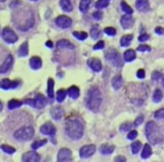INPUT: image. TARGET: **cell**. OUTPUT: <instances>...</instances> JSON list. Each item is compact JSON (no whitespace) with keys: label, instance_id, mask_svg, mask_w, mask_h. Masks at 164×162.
<instances>
[{"label":"cell","instance_id":"1","mask_svg":"<svg viewBox=\"0 0 164 162\" xmlns=\"http://www.w3.org/2000/svg\"><path fill=\"white\" fill-rule=\"evenodd\" d=\"M65 132L72 140H79L84 135V124L77 117L69 119L65 123Z\"/></svg>","mask_w":164,"mask_h":162},{"label":"cell","instance_id":"2","mask_svg":"<svg viewBox=\"0 0 164 162\" xmlns=\"http://www.w3.org/2000/svg\"><path fill=\"white\" fill-rule=\"evenodd\" d=\"M102 102H103V95L100 88L92 87L88 91L87 98H86V105L88 107V110H90L92 112H98L102 105Z\"/></svg>","mask_w":164,"mask_h":162},{"label":"cell","instance_id":"3","mask_svg":"<svg viewBox=\"0 0 164 162\" xmlns=\"http://www.w3.org/2000/svg\"><path fill=\"white\" fill-rule=\"evenodd\" d=\"M145 134H146V137L149 139V141L152 143V144H155L157 145L161 142L163 141V135H162V132L160 130V127L155 124L154 122L150 121L146 127H145Z\"/></svg>","mask_w":164,"mask_h":162},{"label":"cell","instance_id":"4","mask_svg":"<svg viewBox=\"0 0 164 162\" xmlns=\"http://www.w3.org/2000/svg\"><path fill=\"white\" fill-rule=\"evenodd\" d=\"M35 134V130L33 127H24L17 130V131L14 133V137L16 140H19V141H27V140H30L33 139Z\"/></svg>","mask_w":164,"mask_h":162},{"label":"cell","instance_id":"5","mask_svg":"<svg viewBox=\"0 0 164 162\" xmlns=\"http://www.w3.org/2000/svg\"><path fill=\"white\" fill-rule=\"evenodd\" d=\"M105 58L108 63L113 64V66H115V67H118V68L122 67V57L116 49H109L105 54Z\"/></svg>","mask_w":164,"mask_h":162},{"label":"cell","instance_id":"6","mask_svg":"<svg viewBox=\"0 0 164 162\" xmlns=\"http://www.w3.org/2000/svg\"><path fill=\"white\" fill-rule=\"evenodd\" d=\"M25 103L31 105L33 107H36V108L40 110V108H43L46 105V98L44 95L38 94V95H36L35 98H27V100H25Z\"/></svg>","mask_w":164,"mask_h":162},{"label":"cell","instance_id":"7","mask_svg":"<svg viewBox=\"0 0 164 162\" xmlns=\"http://www.w3.org/2000/svg\"><path fill=\"white\" fill-rule=\"evenodd\" d=\"M1 35H2L4 41L6 43H8V44H14V43L18 41V36L16 35L15 31L12 30L11 28H9V27H5L2 33H1Z\"/></svg>","mask_w":164,"mask_h":162},{"label":"cell","instance_id":"8","mask_svg":"<svg viewBox=\"0 0 164 162\" xmlns=\"http://www.w3.org/2000/svg\"><path fill=\"white\" fill-rule=\"evenodd\" d=\"M40 132L43 133V134H46V135H49V137H53V143L56 144V141H55V134H56V127L53 123H50V122H46L44 125H41L40 127Z\"/></svg>","mask_w":164,"mask_h":162},{"label":"cell","instance_id":"9","mask_svg":"<svg viewBox=\"0 0 164 162\" xmlns=\"http://www.w3.org/2000/svg\"><path fill=\"white\" fill-rule=\"evenodd\" d=\"M57 161L58 162H68L73 161V153L69 149L67 148H63L60 149L57 155Z\"/></svg>","mask_w":164,"mask_h":162},{"label":"cell","instance_id":"10","mask_svg":"<svg viewBox=\"0 0 164 162\" xmlns=\"http://www.w3.org/2000/svg\"><path fill=\"white\" fill-rule=\"evenodd\" d=\"M56 25L58 26L59 28H63V29H67V28H69L70 26H72V19H70L69 17H67V16H59V17H57L56 18Z\"/></svg>","mask_w":164,"mask_h":162},{"label":"cell","instance_id":"11","mask_svg":"<svg viewBox=\"0 0 164 162\" xmlns=\"http://www.w3.org/2000/svg\"><path fill=\"white\" fill-rule=\"evenodd\" d=\"M96 151V147L94 144H88V145H85L79 150V155L82 159H86V158L92 157Z\"/></svg>","mask_w":164,"mask_h":162},{"label":"cell","instance_id":"12","mask_svg":"<svg viewBox=\"0 0 164 162\" xmlns=\"http://www.w3.org/2000/svg\"><path fill=\"white\" fill-rule=\"evenodd\" d=\"M19 86V81H10L8 78H4L0 81V88L2 90H14Z\"/></svg>","mask_w":164,"mask_h":162},{"label":"cell","instance_id":"13","mask_svg":"<svg viewBox=\"0 0 164 162\" xmlns=\"http://www.w3.org/2000/svg\"><path fill=\"white\" fill-rule=\"evenodd\" d=\"M12 64H14V57L12 55H8L6 57L5 61L0 65V74H5L7 72H9L10 68L12 67Z\"/></svg>","mask_w":164,"mask_h":162},{"label":"cell","instance_id":"14","mask_svg":"<svg viewBox=\"0 0 164 162\" xmlns=\"http://www.w3.org/2000/svg\"><path fill=\"white\" fill-rule=\"evenodd\" d=\"M22 162H38L40 161V155L35 151H29L22 154V158H21Z\"/></svg>","mask_w":164,"mask_h":162},{"label":"cell","instance_id":"15","mask_svg":"<svg viewBox=\"0 0 164 162\" xmlns=\"http://www.w3.org/2000/svg\"><path fill=\"white\" fill-rule=\"evenodd\" d=\"M87 65L94 72H100L102 71V61L98 58H90L87 61Z\"/></svg>","mask_w":164,"mask_h":162},{"label":"cell","instance_id":"16","mask_svg":"<svg viewBox=\"0 0 164 162\" xmlns=\"http://www.w3.org/2000/svg\"><path fill=\"white\" fill-rule=\"evenodd\" d=\"M50 115H51V117L54 120L58 121V120H60L61 117L64 116V110L60 106H55L50 110Z\"/></svg>","mask_w":164,"mask_h":162},{"label":"cell","instance_id":"17","mask_svg":"<svg viewBox=\"0 0 164 162\" xmlns=\"http://www.w3.org/2000/svg\"><path fill=\"white\" fill-rule=\"evenodd\" d=\"M121 24H122V27H123L124 29H129V28L133 27L134 20H133V18L129 15H126V16H123V17H122Z\"/></svg>","mask_w":164,"mask_h":162},{"label":"cell","instance_id":"18","mask_svg":"<svg viewBox=\"0 0 164 162\" xmlns=\"http://www.w3.org/2000/svg\"><path fill=\"white\" fill-rule=\"evenodd\" d=\"M135 5H136L137 10L141 11V12H146L150 9L149 0H136Z\"/></svg>","mask_w":164,"mask_h":162},{"label":"cell","instance_id":"19","mask_svg":"<svg viewBox=\"0 0 164 162\" xmlns=\"http://www.w3.org/2000/svg\"><path fill=\"white\" fill-rule=\"evenodd\" d=\"M29 65L30 67L33 68V69H39L40 67L43 66V61H41V58L40 57H37V56H34V57H31L29 61Z\"/></svg>","mask_w":164,"mask_h":162},{"label":"cell","instance_id":"20","mask_svg":"<svg viewBox=\"0 0 164 162\" xmlns=\"http://www.w3.org/2000/svg\"><path fill=\"white\" fill-rule=\"evenodd\" d=\"M57 47L60 49H75V46L70 43L69 41H66V39H61L57 43Z\"/></svg>","mask_w":164,"mask_h":162},{"label":"cell","instance_id":"21","mask_svg":"<svg viewBox=\"0 0 164 162\" xmlns=\"http://www.w3.org/2000/svg\"><path fill=\"white\" fill-rule=\"evenodd\" d=\"M123 85V78H122V76L121 75H116L113 77V80H112V86L114 90H119L121 87Z\"/></svg>","mask_w":164,"mask_h":162},{"label":"cell","instance_id":"22","mask_svg":"<svg viewBox=\"0 0 164 162\" xmlns=\"http://www.w3.org/2000/svg\"><path fill=\"white\" fill-rule=\"evenodd\" d=\"M151 155H152V148H151L149 143H146L143 147V150H142V153H141V158L145 160V159L150 158Z\"/></svg>","mask_w":164,"mask_h":162},{"label":"cell","instance_id":"23","mask_svg":"<svg viewBox=\"0 0 164 162\" xmlns=\"http://www.w3.org/2000/svg\"><path fill=\"white\" fill-rule=\"evenodd\" d=\"M29 47H28V41H25V43H22V45L19 47V49H18V56L19 57H26V56L28 55V53H29Z\"/></svg>","mask_w":164,"mask_h":162},{"label":"cell","instance_id":"24","mask_svg":"<svg viewBox=\"0 0 164 162\" xmlns=\"http://www.w3.org/2000/svg\"><path fill=\"white\" fill-rule=\"evenodd\" d=\"M100 153L102 154H104V155H108V154H112L113 152H114L115 148L114 145H109V144H103L102 147H100Z\"/></svg>","mask_w":164,"mask_h":162},{"label":"cell","instance_id":"25","mask_svg":"<svg viewBox=\"0 0 164 162\" xmlns=\"http://www.w3.org/2000/svg\"><path fill=\"white\" fill-rule=\"evenodd\" d=\"M136 58V53L133 49H127L124 53V61L129 63V61H133Z\"/></svg>","mask_w":164,"mask_h":162},{"label":"cell","instance_id":"26","mask_svg":"<svg viewBox=\"0 0 164 162\" xmlns=\"http://www.w3.org/2000/svg\"><path fill=\"white\" fill-rule=\"evenodd\" d=\"M67 94H68V96L72 97L73 100H76V98H78V96H79V88L77 86L69 87V90L67 91Z\"/></svg>","mask_w":164,"mask_h":162},{"label":"cell","instance_id":"27","mask_svg":"<svg viewBox=\"0 0 164 162\" xmlns=\"http://www.w3.org/2000/svg\"><path fill=\"white\" fill-rule=\"evenodd\" d=\"M60 7L64 11L70 12L73 10V5H72V1L70 0H60Z\"/></svg>","mask_w":164,"mask_h":162},{"label":"cell","instance_id":"28","mask_svg":"<svg viewBox=\"0 0 164 162\" xmlns=\"http://www.w3.org/2000/svg\"><path fill=\"white\" fill-rule=\"evenodd\" d=\"M92 1L93 0H80L79 2V10L82 11V12H87L88 11V9H90V4H92Z\"/></svg>","mask_w":164,"mask_h":162},{"label":"cell","instance_id":"29","mask_svg":"<svg viewBox=\"0 0 164 162\" xmlns=\"http://www.w3.org/2000/svg\"><path fill=\"white\" fill-rule=\"evenodd\" d=\"M152 100L154 103H160V102L163 100V93L160 88H156L153 93V96H152Z\"/></svg>","mask_w":164,"mask_h":162},{"label":"cell","instance_id":"30","mask_svg":"<svg viewBox=\"0 0 164 162\" xmlns=\"http://www.w3.org/2000/svg\"><path fill=\"white\" fill-rule=\"evenodd\" d=\"M152 80L164 85V75L162 73H160V72H153L152 73Z\"/></svg>","mask_w":164,"mask_h":162},{"label":"cell","instance_id":"31","mask_svg":"<svg viewBox=\"0 0 164 162\" xmlns=\"http://www.w3.org/2000/svg\"><path fill=\"white\" fill-rule=\"evenodd\" d=\"M133 41V36L132 35H125L121 38V46L122 47H127L129 46L131 41Z\"/></svg>","mask_w":164,"mask_h":162},{"label":"cell","instance_id":"32","mask_svg":"<svg viewBox=\"0 0 164 162\" xmlns=\"http://www.w3.org/2000/svg\"><path fill=\"white\" fill-rule=\"evenodd\" d=\"M66 95H67V91H65V90H58L57 93H56V100L58 103H61V102L65 101V98H66Z\"/></svg>","mask_w":164,"mask_h":162},{"label":"cell","instance_id":"33","mask_svg":"<svg viewBox=\"0 0 164 162\" xmlns=\"http://www.w3.org/2000/svg\"><path fill=\"white\" fill-rule=\"evenodd\" d=\"M22 105V102L18 101V100H11L8 103V108L9 110H16V108H19Z\"/></svg>","mask_w":164,"mask_h":162},{"label":"cell","instance_id":"34","mask_svg":"<svg viewBox=\"0 0 164 162\" xmlns=\"http://www.w3.org/2000/svg\"><path fill=\"white\" fill-rule=\"evenodd\" d=\"M141 148H142V143L141 141H135L132 143V145H131V149H132V153L133 154H137L141 150Z\"/></svg>","mask_w":164,"mask_h":162},{"label":"cell","instance_id":"35","mask_svg":"<svg viewBox=\"0 0 164 162\" xmlns=\"http://www.w3.org/2000/svg\"><path fill=\"white\" fill-rule=\"evenodd\" d=\"M73 36H74L76 39H78V41H85L88 35H87L85 31H74V33H73Z\"/></svg>","mask_w":164,"mask_h":162},{"label":"cell","instance_id":"36","mask_svg":"<svg viewBox=\"0 0 164 162\" xmlns=\"http://www.w3.org/2000/svg\"><path fill=\"white\" fill-rule=\"evenodd\" d=\"M100 35V28H98V26H94L92 29H90V37L93 38V39H97Z\"/></svg>","mask_w":164,"mask_h":162},{"label":"cell","instance_id":"37","mask_svg":"<svg viewBox=\"0 0 164 162\" xmlns=\"http://www.w3.org/2000/svg\"><path fill=\"white\" fill-rule=\"evenodd\" d=\"M54 85H55L54 81H53L51 78H49V80H48V90H47V93H48V96H49L50 98L54 97Z\"/></svg>","mask_w":164,"mask_h":162},{"label":"cell","instance_id":"38","mask_svg":"<svg viewBox=\"0 0 164 162\" xmlns=\"http://www.w3.org/2000/svg\"><path fill=\"white\" fill-rule=\"evenodd\" d=\"M121 8H122V10L124 11L125 14H127V15H132V14H133V9H132L125 1H122V2H121Z\"/></svg>","mask_w":164,"mask_h":162},{"label":"cell","instance_id":"39","mask_svg":"<svg viewBox=\"0 0 164 162\" xmlns=\"http://www.w3.org/2000/svg\"><path fill=\"white\" fill-rule=\"evenodd\" d=\"M108 5H109V0H98V1L95 4V7L98 8V9H102V8L108 7Z\"/></svg>","mask_w":164,"mask_h":162},{"label":"cell","instance_id":"40","mask_svg":"<svg viewBox=\"0 0 164 162\" xmlns=\"http://www.w3.org/2000/svg\"><path fill=\"white\" fill-rule=\"evenodd\" d=\"M0 149L5 152V153H7V154H14V153L16 152V150L14 149V148L9 147V145H6V144H2V145L0 147Z\"/></svg>","mask_w":164,"mask_h":162},{"label":"cell","instance_id":"41","mask_svg":"<svg viewBox=\"0 0 164 162\" xmlns=\"http://www.w3.org/2000/svg\"><path fill=\"white\" fill-rule=\"evenodd\" d=\"M46 143H47V140H40V141L34 142V143L31 144V149H33V150H37L38 148L45 145Z\"/></svg>","mask_w":164,"mask_h":162},{"label":"cell","instance_id":"42","mask_svg":"<svg viewBox=\"0 0 164 162\" xmlns=\"http://www.w3.org/2000/svg\"><path fill=\"white\" fill-rule=\"evenodd\" d=\"M132 129V124L131 123H123L121 127H119V131L121 132H129Z\"/></svg>","mask_w":164,"mask_h":162},{"label":"cell","instance_id":"43","mask_svg":"<svg viewBox=\"0 0 164 162\" xmlns=\"http://www.w3.org/2000/svg\"><path fill=\"white\" fill-rule=\"evenodd\" d=\"M105 34L108 36H115L116 35V29L115 28H113V27H106L104 29Z\"/></svg>","mask_w":164,"mask_h":162},{"label":"cell","instance_id":"44","mask_svg":"<svg viewBox=\"0 0 164 162\" xmlns=\"http://www.w3.org/2000/svg\"><path fill=\"white\" fill-rule=\"evenodd\" d=\"M154 117L157 120H164V108H161L154 113Z\"/></svg>","mask_w":164,"mask_h":162},{"label":"cell","instance_id":"45","mask_svg":"<svg viewBox=\"0 0 164 162\" xmlns=\"http://www.w3.org/2000/svg\"><path fill=\"white\" fill-rule=\"evenodd\" d=\"M143 121H144V116H143V115H139V116L136 117V120L134 121L133 125H134V127H139V125L142 124V122Z\"/></svg>","mask_w":164,"mask_h":162},{"label":"cell","instance_id":"46","mask_svg":"<svg viewBox=\"0 0 164 162\" xmlns=\"http://www.w3.org/2000/svg\"><path fill=\"white\" fill-rule=\"evenodd\" d=\"M136 137H137V131H135V130H131V132L129 131V134H127V139L129 140H134V139H136Z\"/></svg>","mask_w":164,"mask_h":162},{"label":"cell","instance_id":"47","mask_svg":"<svg viewBox=\"0 0 164 162\" xmlns=\"http://www.w3.org/2000/svg\"><path fill=\"white\" fill-rule=\"evenodd\" d=\"M137 51L146 53V51H151V47L147 46V45H139V47H137Z\"/></svg>","mask_w":164,"mask_h":162},{"label":"cell","instance_id":"48","mask_svg":"<svg viewBox=\"0 0 164 162\" xmlns=\"http://www.w3.org/2000/svg\"><path fill=\"white\" fill-rule=\"evenodd\" d=\"M93 18H94L95 20H100L103 18V14L100 11H96V12L93 14Z\"/></svg>","mask_w":164,"mask_h":162},{"label":"cell","instance_id":"49","mask_svg":"<svg viewBox=\"0 0 164 162\" xmlns=\"http://www.w3.org/2000/svg\"><path fill=\"white\" fill-rule=\"evenodd\" d=\"M104 46H105L104 41H98V43H97V44L94 46V49H95V51H97V49H103V48H104Z\"/></svg>","mask_w":164,"mask_h":162},{"label":"cell","instance_id":"50","mask_svg":"<svg viewBox=\"0 0 164 162\" xmlns=\"http://www.w3.org/2000/svg\"><path fill=\"white\" fill-rule=\"evenodd\" d=\"M136 76L139 77V80H143V78H145V72H144V69H139V71H137V73H136Z\"/></svg>","mask_w":164,"mask_h":162},{"label":"cell","instance_id":"51","mask_svg":"<svg viewBox=\"0 0 164 162\" xmlns=\"http://www.w3.org/2000/svg\"><path fill=\"white\" fill-rule=\"evenodd\" d=\"M149 38H150L149 34H142V35H141V36L139 37V41H141V43H143V41H147Z\"/></svg>","mask_w":164,"mask_h":162},{"label":"cell","instance_id":"52","mask_svg":"<svg viewBox=\"0 0 164 162\" xmlns=\"http://www.w3.org/2000/svg\"><path fill=\"white\" fill-rule=\"evenodd\" d=\"M131 102H132V103H134V104H136V105H139V106H141V105L144 103V101H143V100H135V98H132V100H131Z\"/></svg>","mask_w":164,"mask_h":162},{"label":"cell","instance_id":"53","mask_svg":"<svg viewBox=\"0 0 164 162\" xmlns=\"http://www.w3.org/2000/svg\"><path fill=\"white\" fill-rule=\"evenodd\" d=\"M155 33H156L157 35H163L164 29L162 28V27H156V28H155Z\"/></svg>","mask_w":164,"mask_h":162},{"label":"cell","instance_id":"54","mask_svg":"<svg viewBox=\"0 0 164 162\" xmlns=\"http://www.w3.org/2000/svg\"><path fill=\"white\" fill-rule=\"evenodd\" d=\"M115 161H116V162H118V161H123V162H125V161H126V159H125L124 157H121V155H118V157H116V158H115Z\"/></svg>","mask_w":164,"mask_h":162},{"label":"cell","instance_id":"55","mask_svg":"<svg viewBox=\"0 0 164 162\" xmlns=\"http://www.w3.org/2000/svg\"><path fill=\"white\" fill-rule=\"evenodd\" d=\"M46 46H47L48 48H53V47H54V44H53V41H46Z\"/></svg>","mask_w":164,"mask_h":162},{"label":"cell","instance_id":"56","mask_svg":"<svg viewBox=\"0 0 164 162\" xmlns=\"http://www.w3.org/2000/svg\"><path fill=\"white\" fill-rule=\"evenodd\" d=\"M20 4H21V2H20L19 0H16V1H14V2H12V4L10 5V7H12V8H15V6H16V5H20Z\"/></svg>","mask_w":164,"mask_h":162},{"label":"cell","instance_id":"57","mask_svg":"<svg viewBox=\"0 0 164 162\" xmlns=\"http://www.w3.org/2000/svg\"><path fill=\"white\" fill-rule=\"evenodd\" d=\"M2 108H4V105H2V102H0V112L2 111Z\"/></svg>","mask_w":164,"mask_h":162},{"label":"cell","instance_id":"58","mask_svg":"<svg viewBox=\"0 0 164 162\" xmlns=\"http://www.w3.org/2000/svg\"><path fill=\"white\" fill-rule=\"evenodd\" d=\"M4 1H6V0H0V2H4Z\"/></svg>","mask_w":164,"mask_h":162},{"label":"cell","instance_id":"59","mask_svg":"<svg viewBox=\"0 0 164 162\" xmlns=\"http://www.w3.org/2000/svg\"><path fill=\"white\" fill-rule=\"evenodd\" d=\"M30 1H37V0H30Z\"/></svg>","mask_w":164,"mask_h":162},{"label":"cell","instance_id":"60","mask_svg":"<svg viewBox=\"0 0 164 162\" xmlns=\"http://www.w3.org/2000/svg\"><path fill=\"white\" fill-rule=\"evenodd\" d=\"M0 35H1V33H0Z\"/></svg>","mask_w":164,"mask_h":162}]
</instances>
